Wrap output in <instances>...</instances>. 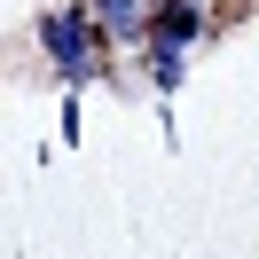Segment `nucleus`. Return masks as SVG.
Masks as SVG:
<instances>
[{
    "label": "nucleus",
    "mask_w": 259,
    "mask_h": 259,
    "mask_svg": "<svg viewBox=\"0 0 259 259\" xmlns=\"http://www.w3.org/2000/svg\"><path fill=\"white\" fill-rule=\"evenodd\" d=\"M212 39V0H165L157 8V24H149V39L134 55H142V71H149V87L157 95H173L181 79H189V55Z\"/></svg>",
    "instance_id": "obj_1"
},
{
    "label": "nucleus",
    "mask_w": 259,
    "mask_h": 259,
    "mask_svg": "<svg viewBox=\"0 0 259 259\" xmlns=\"http://www.w3.org/2000/svg\"><path fill=\"white\" fill-rule=\"evenodd\" d=\"M39 55H48V71L63 87H95L102 71H110V32L71 0V8H48V16H39Z\"/></svg>",
    "instance_id": "obj_2"
},
{
    "label": "nucleus",
    "mask_w": 259,
    "mask_h": 259,
    "mask_svg": "<svg viewBox=\"0 0 259 259\" xmlns=\"http://www.w3.org/2000/svg\"><path fill=\"white\" fill-rule=\"evenodd\" d=\"M79 8H87L95 24H102V32H110V48H142L165 0H79Z\"/></svg>",
    "instance_id": "obj_3"
}]
</instances>
